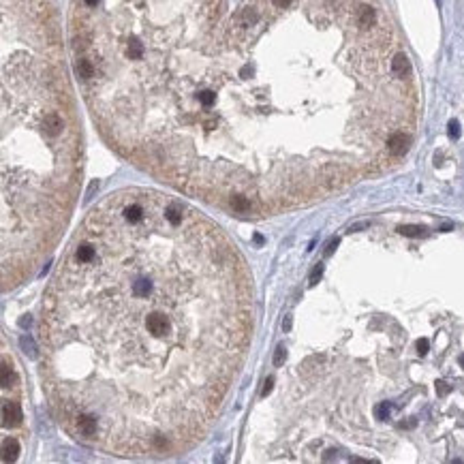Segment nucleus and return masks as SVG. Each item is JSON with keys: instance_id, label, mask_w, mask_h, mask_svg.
<instances>
[{"instance_id": "nucleus-10", "label": "nucleus", "mask_w": 464, "mask_h": 464, "mask_svg": "<svg viewBox=\"0 0 464 464\" xmlns=\"http://www.w3.org/2000/svg\"><path fill=\"white\" fill-rule=\"evenodd\" d=\"M449 137H452V139H458L460 137V124L456 122V120L449 122Z\"/></svg>"}, {"instance_id": "nucleus-2", "label": "nucleus", "mask_w": 464, "mask_h": 464, "mask_svg": "<svg viewBox=\"0 0 464 464\" xmlns=\"http://www.w3.org/2000/svg\"><path fill=\"white\" fill-rule=\"evenodd\" d=\"M82 182L77 122L52 0H2V291L32 278Z\"/></svg>"}, {"instance_id": "nucleus-7", "label": "nucleus", "mask_w": 464, "mask_h": 464, "mask_svg": "<svg viewBox=\"0 0 464 464\" xmlns=\"http://www.w3.org/2000/svg\"><path fill=\"white\" fill-rule=\"evenodd\" d=\"M389 411H391V404L389 402H381L379 406H376V417H379V419H387L389 417Z\"/></svg>"}, {"instance_id": "nucleus-11", "label": "nucleus", "mask_w": 464, "mask_h": 464, "mask_svg": "<svg viewBox=\"0 0 464 464\" xmlns=\"http://www.w3.org/2000/svg\"><path fill=\"white\" fill-rule=\"evenodd\" d=\"M428 349H430V342H428L426 338H419V340H417V353H419V355H426Z\"/></svg>"}, {"instance_id": "nucleus-4", "label": "nucleus", "mask_w": 464, "mask_h": 464, "mask_svg": "<svg viewBox=\"0 0 464 464\" xmlns=\"http://www.w3.org/2000/svg\"><path fill=\"white\" fill-rule=\"evenodd\" d=\"M21 419V411H19V404L17 402H11V400H4L2 402V426L9 428L13 424H17Z\"/></svg>"}, {"instance_id": "nucleus-16", "label": "nucleus", "mask_w": 464, "mask_h": 464, "mask_svg": "<svg viewBox=\"0 0 464 464\" xmlns=\"http://www.w3.org/2000/svg\"><path fill=\"white\" fill-rule=\"evenodd\" d=\"M460 366L464 368V355H460Z\"/></svg>"}, {"instance_id": "nucleus-15", "label": "nucleus", "mask_w": 464, "mask_h": 464, "mask_svg": "<svg viewBox=\"0 0 464 464\" xmlns=\"http://www.w3.org/2000/svg\"><path fill=\"white\" fill-rule=\"evenodd\" d=\"M282 330H284V332H289V330H291V317H287V319L282 321Z\"/></svg>"}, {"instance_id": "nucleus-13", "label": "nucleus", "mask_w": 464, "mask_h": 464, "mask_svg": "<svg viewBox=\"0 0 464 464\" xmlns=\"http://www.w3.org/2000/svg\"><path fill=\"white\" fill-rule=\"evenodd\" d=\"M338 242H340L338 238H334V240L330 242V244H327V248H325V257H330V255L334 253V248H336V246H338Z\"/></svg>"}, {"instance_id": "nucleus-12", "label": "nucleus", "mask_w": 464, "mask_h": 464, "mask_svg": "<svg viewBox=\"0 0 464 464\" xmlns=\"http://www.w3.org/2000/svg\"><path fill=\"white\" fill-rule=\"evenodd\" d=\"M437 391H439V396H445V394H449V391H452V387H449V383L439 381V383H437Z\"/></svg>"}, {"instance_id": "nucleus-5", "label": "nucleus", "mask_w": 464, "mask_h": 464, "mask_svg": "<svg viewBox=\"0 0 464 464\" xmlns=\"http://www.w3.org/2000/svg\"><path fill=\"white\" fill-rule=\"evenodd\" d=\"M17 454H19V443L15 439H11V437H6L2 441V460L4 462H13L17 458Z\"/></svg>"}, {"instance_id": "nucleus-14", "label": "nucleus", "mask_w": 464, "mask_h": 464, "mask_svg": "<svg viewBox=\"0 0 464 464\" xmlns=\"http://www.w3.org/2000/svg\"><path fill=\"white\" fill-rule=\"evenodd\" d=\"M272 385H274V379H268L266 385H263V391H261V396H268L270 391H272Z\"/></svg>"}, {"instance_id": "nucleus-3", "label": "nucleus", "mask_w": 464, "mask_h": 464, "mask_svg": "<svg viewBox=\"0 0 464 464\" xmlns=\"http://www.w3.org/2000/svg\"><path fill=\"white\" fill-rule=\"evenodd\" d=\"M223 0H71L73 71L109 146L159 84L169 58L225 13Z\"/></svg>"}, {"instance_id": "nucleus-9", "label": "nucleus", "mask_w": 464, "mask_h": 464, "mask_svg": "<svg viewBox=\"0 0 464 464\" xmlns=\"http://www.w3.org/2000/svg\"><path fill=\"white\" fill-rule=\"evenodd\" d=\"M323 276V263H317L315 270L310 272V287H315V284L319 282V278Z\"/></svg>"}, {"instance_id": "nucleus-8", "label": "nucleus", "mask_w": 464, "mask_h": 464, "mask_svg": "<svg viewBox=\"0 0 464 464\" xmlns=\"http://www.w3.org/2000/svg\"><path fill=\"white\" fill-rule=\"evenodd\" d=\"M284 360H287V349L280 345V347L276 349V353H274V366H282Z\"/></svg>"}, {"instance_id": "nucleus-6", "label": "nucleus", "mask_w": 464, "mask_h": 464, "mask_svg": "<svg viewBox=\"0 0 464 464\" xmlns=\"http://www.w3.org/2000/svg\"><path fill=\"white\" fill-rule=\"evenodd\" d=\"M398 231L406 235V238H424L428 233V229L422 225H402V227H398Z\"/></svg>"}, {"instance_id": "nucleus-1", "label": "nucleus", "mask_w": 464, "mask_h": 464, "mask_svg": "<svg viewBox=\"0 0 464 464\" xmlns=\"http://www.w3.org/2000/svg\"><path fill=\"white\" fill-rule=\"evenodd\" d=\"M253 330V276L229 235L182 197L118 188L69 238L43 297L52 411L96 452L184 454L216 422Z\"/></svg>"}]
</instances>
